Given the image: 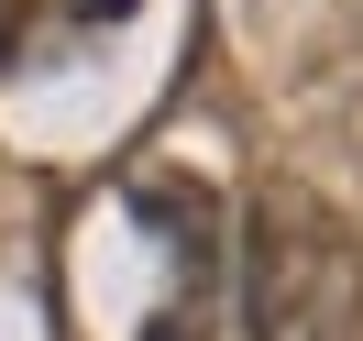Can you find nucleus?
Returning a JSON list of instances; mask_svg holds the SVG:
<instances>
[{"label": "nucleus", "instance_id": "nucleus-1", "mask_svg": "<svg viewBox=\"0 0 363 341\" xmlns=\"http://www.w3.org/2000/svg\"><path fill=\"white\" fill-rule=\"evenodd\" d=\"M242 330L253 341H363V242L297 177H264L242 209Z\"/></svg>", "mask_w": 363, "mask_h": 341}]
</instances>
